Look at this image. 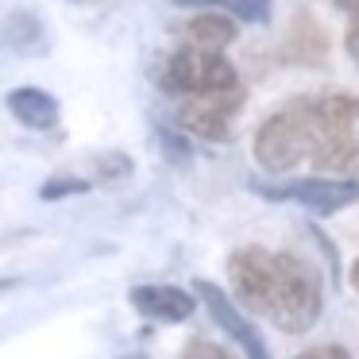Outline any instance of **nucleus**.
Segmentation results:
<instances>
[{"label": "nucleus", "instance_id": "nucleus-5", "mask_svg": "<svg viewBox=\"0 0 359 359\" xmlns=\"http://www.w3.org/2000/svg\"><path fill=\"white\" fill-rule=\"evenodd\" d=\"M243 89H232V93H205V97H186L178 104V124L186 128L189 135L209 143H228L236 132V116L243 109Z\"/></svg>", "mask_w": 359, "mask_h": 359}, {"label": "nucleus", "instance_id": "nucleus-16", "mask_svg": "<svg viewBox=\"0 0 359 359\" xmlns=\"http://www.w3.org/2000/svg\"><path fill=\"white\" fill-rule=\"evenodd\" d=\"M178 359H236V355L224 348V344H212V340H205V336H194V340L182 348Z\"/></svg>", "mask_w": 359, "mask_h": 359}, {"label": "nucleus", "instance_id": "nucleus-15", "mask_svg": "<svg viewBox=\"0 0 359 359\" xmlns=\"http://www.w3.org/2000/svg\"><path fill=\"white\" fill-rule=\"evenodd\" d=\"M155 135H158V143H163V151H166V158L170 163H189V140H186V128L182 132H170V128H155Z\"/></svg>", "mask_w": 359, "mask_h": 359}, {"label": "nucleus", "instance_id": "nucleus-13", "mask_svg": "<svg viewBox=\"0 0 359 359\" xmlns=\"http://www.w3.org/2000/svg\"><path fill=\"white\" fill-rule=\"evenodd\" d=\"M132 170H135V163L124 151H104V155L89 158V178L93 182H124Z\"/></svg>", "mask_w": 359, "mask_h": 359}, {"label": "nucleus", "instance_id": "nucleus-18", "mask_svg": "<svg viewBox=\"0 0 359 359\" xmlns=\"http://www.w3.org/2000/svg\"><path fill=\"white\" fill-rule=\"evenodd\" d=\"M344 50H348V58L359 70V27H348V32H344Z\"/></svg>", "mask_w": 359, "mask_h": 359}, {"label": "nucleus", "instance_id": "nucleus-7", "mask_svg": "<svg viewBox=\"0 0 359 359\" xmlns=\"http://www.w3.org/2000/svg\"><path fill=\"white\" fill-rule=\"evenodd\" d=\"M132 309L147 320H158V325H182L194 317L197 297L182 286H170V282H151V286L132 290Z\"/></svg>", "mask_w": 359, "mask_h": 359}, {"label": "nucleus", "instance_id": "nucleus-17", "mask_svg": "<svg viewBox=\"0 0 359 359\" xmlns=\"http://www.w3.org/2000/svg\"><path fill=\"white\" fill-rule=\"evenodd\" d=\"M294 359H351V351L340 348V344H317V348L302 351V355H294Z\"/></svg>", "mask_w": 359, "mask_h": 359}, {"label": "nucleus", "instance_id": "nucleus-1", "mask_svg": "<svg viewBox=\"0 0 359 359\" xmlns=\"http://www.w3.org/2000/svg\"><path fill=\"white\" fill-rule=\"evenodd\" d=\"M251 151L271 174H286L302 163L320 174H348L359 158V97L344 89L290 97L259 124Z\"/></svg>", "mask_w": 359, "mask_h": 359}, {"label": "nucleus", "instance_id": "nucleus-8", "mask_svg": "<svg viewBox=\"0 0 359 359\" xmlns=\"http://www.w3.org/2000/svg\"><path fill=\"white\" fill-rule=\"evenodd\" d=\"M278 58L286 66H325L328 62V32L309 8H297L290 20V32L282 39Z\"/></svg>", "mask_w": 359, "mask_h": 359}, {"label": "nucleus", "instance_id": "nucleus-4", "mask_svg": "<svg viewBox=\"0 0 359 359\" xmlns=\"http://www.w3.org/2000/svg\"><path fill=\"white\" fill-rule=\"evenodd\" d=\"M259 197L266 201H294L302 209L317 212V217H332V212L348 209L359 201V182L355 178H332V174H317V178H297L286 186H255Z\"/></svg>", "mask_w": 359, "mask_h": 359}, {"label": "nucleus", "instance_id": "nucleus-2", "mask_svg": "<svg viewBox=\"0 0 359 359\" xmlns=\"http://www.w3.org/2000/svg\"><path fill=\"white\" fill-rule=\"evenodd\" d=\"M232 297L251 317L274 325L286 336H302L325 309V286L309 259L248 243L228 255Z\"/></svg>", "mask_w": 359, "mask_h": 359}, {"label": "nucleus", "instance_id": "nucleus-14", "mask_svg": "<svg viewBox=\"0 0 359 359\" xmlns=\"http://www.w3.org/2000/svg\"><path fill=\"white\" fill-rule=\"evenodd\" d=\"M93 189V178H78V174H55L39 186L43 201H58V197H74V194H89Z\"/></svg>", "mask_w": 359, "mask_h": 359}, {"label": "nucleus", "instance_id": "nucleus-3", "mask_svg": "<svg viewBox=\"0 0 359 359\" xmlns=\"http://www.w3.org/2000/svg\"><path fill=\"white\" fill-rule=\"evenodd\" d=\"M151 78H155V86L163 89L166 97H178V101L243 89L240 70L224 58V50L220 47H197V43H182L178 50L158 58Z\"/></svg>", "mask_w": 359, "mask_h": 359}, {"label": "nucleus", "instance_id": "nucleus-19", "mask_svg": "<svg viewBox=\"0 0 359 359\" xmlns=\"http://www.w3.org/2000/svg\"><path fill=\"white\" fill-rule=\"evenodd\" d=\"M336 8H344V16H348V27H359V0H332Z\"/></svg>", "mask_w": 359, "mask_h": 359}, {"label": "nucleus", "instance_id": "nucleus-6", "mask_svg": "<svg viewBox=\"0 0 359 359\" xmlns=\"http://www.w3.org/2000/svg\"><path fill=\"white\" fill-rule=\"evenodd\" d=\"M197 286V297H201V305L209 309V317L217 320L220 328H224L228 336H232L236 344H240V351L248 359H271V348H266V340L259 336V328L251 325V313L243 309L236 297H228L224 290L217 286V282H205V278H194Z\"/></svg>", "mask_w": 359, "mask_h": 359}, {"label": "nucleus", "instance_id": "nucleus-9", "mask_svg": "<svg viewBox=\"0 0 359 359\" xmlns=\"http://www.w3.org/2000/svg\"><path fill=\"white\" fill-rule=\"evenodd\" d=\"M8 112L32 132H55L58 128V101L39 86H20L8 93Z\"/></svg>", "mask_w": 359, "mask_h": 359}, {"label": "nucleus", "instance_id": "nucleus-20", "mask_svg": "<svg viewBox=\"0 0 359 359\" xmlns=\"http://www.w3.org/2000/svg\"><path fill=\"white\" fill-rule=\"evenodd\" d=\"M348 282H351V290H355V294H359V259H355V263H351V271H348Z\"/></svg>", "mask_w": 359, "mask_h": 359}, {"label": "nucleus", "instance_id": "nucleus-11", "mask_svg": "<svg viewBox=\"0 0 359 359\" xmlns=\"http://www.w3.org/2000/svg\"><path fill=\"white\" fill-rule=\"evenodd\" d=\"M4 43L16 55H47V32L32 12H8L4 16Z\"/></svg>", "mask_w": 359, "mask_h": 359}, {"label": "nucleus", "instance_id": "nucleus-12", "mask_svg": "<svg viewBox=\"0 0 359 359\" xmlns=\"http://www.w3.org/2000/svg\"><path fill=\"white\" fill-rule=\"evenodd\" d=\"M182 8H220L248 24H266L271 20V0H178Z\"/></svg>", "mask_w": 359, "mask_h": 359}, {"label": "nucleus", "instance_id": "nucleus-10", "mask_svg": "<svg viewBox=\"0 0 359 359\" xmlns=\"http://www.w3.org/2000/svg\"><path fill=\"white\" fill-rule=\"evenodd\" d=\"M178 35H182V43H197V47H220L224 50L228 43L236 39V24H232L228 12L205 8V12H197V16H189L186 24L178 27Z\"/></svg>", "mask_w": 359, "mask_h": 359}]
</instances>
